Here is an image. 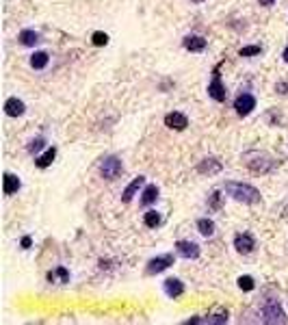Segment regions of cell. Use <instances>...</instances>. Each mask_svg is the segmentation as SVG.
Instances as JSON below:
<instances>
[{
  "mask_svg": "<svg viewBox=\"0 0 288 325\" xmlns=\"http://www.w3.org/2000/svg\"><path fill=\"white\" fill-rule=\"evenodd\" d=\"M159 199V187L156 184H148V187L143 189V193H141V206H152Z\"/></svg>",
  "mask_w": 288,
  "mask_h": 325,
  "instance_id": "19",
  "label": "cell"
},
{
  "mask_svg": "<svg viewBox=\"0 0 288 325\" xmlns=\"http://www.w3.org/2000/svg\"><path fill=\"white\" fill-rule=\"evenodd\" d=\"M221 65H224V63H217L215 65L213 80L208 83V96L213 98L215 102H225V98H227V91H225L224 83H221Z\"/></svg>",
  "mask_w": 288,
  "mask_h": 325,
  "instance_id": "4",
  "label": "cell"
},
{
  "mask_svg": "<svg viewBox=\"0 0 288 325\" xmlns=\"http://www.w3.org/2000/svg\"><path fill=\"white\" fill-rule=\"evenodd\" d=\"M143 184H145V176H137V178H134V180L130 182L126 189H124V193H122V202H124V204L132 202V197L137 195V191H139L141 187H143Z\"/></svg>",
  "mask_w": 288,
  "mask_h": 325,
  "instance_id": "15",
  "label": "cell"
},
{
  "mask_svg": "<svg viewBox=\"0 0 288 325\" xmlns=\"http://www.w3.org/2000/svg\"><path fill=\"white\" fill-rule=\"evenodd\" d=\"M54 159H57V148L52 145V148H46V152H43V154L37 156V159H35V165L39 167V169H48V167L52 165Z\"/></svg>",
  "mask_w": 288,
  "mask_h": 325,
  "instance_id": "18",
  "label": "cell"
},
{
  "mask_svg": "<svg viewBox=\"0 0 288 325\" xmlns=\"http://www.w3.org/2000/svg\"><path fill=\"white\" fill-rule=\"evenodd\" d=\"M262 321L264 323H286V312L278 299H267L262 303Z\"/></svg>",
  "mask_w": 288,
  "mask_h": 325,
  "instance_id": "3",
  "label": "cell"
},
{
  "mask_svg": "<svg viewBox=\"0 0 288 325\" xmlns=\"http://www.w3.org/2000/svg\"><path fill=\"white\" fill-rule=\"evenodd\" d=\"M91 43L97 46V48L106 46V43H108V35H106V32H102V31H96L94 35H91Z\"/></svg>",
  "mask_w": 288,
  "mask_h": 325,
  "instance_id": "26",
  "label": "cell"
},
{
  "mask_svg": "<svg viewBox=\"0 0 288 325\" xmlns=\"http://www.w3.org/2000/svg\"><path fill=\"white\" fill-rule=\"evenodd\" d=\"M282 59H284V63H288V46L284 48V52H282Z\"/></svg>",
  "mask_w": 288,
  "mask_h": 325,
  "instance_id": "32",
  "label": "cell"
},
{
  "mask_svg": "<svg viewBox=\"0 0 288 325\" xmlns=\"http://www.w3.org/2000/svg\"><path fill=\"white\" fill-rule=\"evenodd\" d=\"M238 289L245 291V292H252L256 289V282H254L252 275H241V278H238Z\"/></svg>",
  "mask_w": 288,
  "mask_h": 325,
  "instance_id": "24",
  "label": "cell"
},
{
  "mask_svg": "<svg viewBox=\"0 0 288 325\" xmlns=\"http://www.w3.org/2000/svg\"><path fill=\"white\" fill-rule=\"evenodd\" d=\"M165 126L171 128V130H178V132H182V130H187V126H189V117L184 115V113H178V111L167 113V115H165Z\"/></svg>",
  "mask_w": 288,
  "mask_h": 325,
  "instance_id": "11",
  "label": "cell"
},
{
  "mask_svg": "<svg viewBox=\"0 0 288 325\" xmlns=\"http://www.w3.org/2000/svg\"><path fill=\"white\" fill-rule=\"evenodd\" d=\"M191 2H193V4H202L204 0H191Z\"/></svg>",
  "mask_w": 288,
  "mask_h": 325,
  "instance_id": "33",
  "label": "cell"
},
{
  "mask_svg": "<svg viewBox=\"0 0 288 325\" xmlns=\"http://www.w3.org/2000/svg\"><path fill=\"white\" fill-rule=\"evenodd\" d=\"M20 187H22V182H20V178L15 176V173H9V171L4 173V178H2V191H4V195L18 193Z\"/></svg>",
  "mask_w": 288,
  "mask_h": 325,
  "instance_id": "16",
  "label": "cell"
},
{
  "mask_svg": "<svg viewBox=\"0 0 288 325\" xmlns=\"http://www.w3.org/2000/svg\"><path fill=\"white\" fill-rule=\"evenodd\" d=\"M143 224L148 228H152V230H156V228L162 224V217H160V213H156V210H148L143 217Z\"/></svg>",
  "mask_w": 288,
  "mask_h": 325,
  "instance_id": "23",
  "label": "cell"
},
{
  "mask_svg": "<svg viewBox=\"0 0 288 325\" xmlns=\"http://www.w3.org/2000/svg\"><path fill=\"white\" fill-rule=\"evenodd\" d=\"M18 41L22 43V46H26V48H32V46H37V43L41 41V37H39V32H37V31L24 29V31H20Z\"/></svg>",
  "mask_w": 288,
  "mask_h": 325,
  "instance_id": "17",
  "label": "cell"
},
{
  "mask_svg": "<svg viewBox=\"0 0 288 325\" xmlns=\"http://www.w3.org/2000/svg\"><path fill=\"white\" fill-rule=\"evenodd\" d=\"M260 4H262V7H271V4H275L278 2V0H258Z\"/></svg>",
  "mask_w": 288,
  "mask_h": 325,
  "instance_id": "31",
  "label": "cell"
},
{
  "mask_svg": "<svg viewBox=\"0 0 288 325\" xmlns=\"http://www.w3.org/2000/svg\"><path fill=\"white\" fill-rule=\"evenodd\" d=\"M20 245H22V249H29V247L32 245V238H31V236H22Z\"/></svg>",
  "mask_w": 288,
  "mask_h": 325,
  "instance_id": "30",
  "label": "cell"
},
{
  "mask_svg": "<svg viewBox=\"0 0 288 325\" xmlns=\"http://www.w3.org/2000/svg\"><path fill=\"white\" fill-rule=\"evenodd\" d=\"M4 113L9 117H22L26 113V104L20 100V98H7L4 100Z\"/></svg>",
  "mask_w": 288,
  "mask_h": 325,
  "instance_id": "14",
  "label": "cell"
},
{
  "mask_svg": "<svg viewBox=\"0 0 288 325\" xmlns=\"http://www.w3.org/2000/svg\"><path fill=\"white\" fill-rule=\"evenodd\" d=\"M43 148H46V139H43V137H37V139H32L31 143H29V152H31V154H37V152H41Z\"/></svg>",
  "mask_w": 288,
  "mask_h": 325,
  "instance_id": "28",
  "label": "cell"
},
{
  "mask_svg": "<svg viewBox=\"0 0 288 325\" xmlns=\"http://www.w3.org/2000/svg\"><path fill=\"white\" fill-rule=\"evenodd\" d=\"M258 54H262V48H260V46H245V48H241V50H238V57H245V59L258 57Z\"/></svg>",
  "mask_w": 288,
  "mask_h": 325,
  "instance_id": "25",
  "label": "cell"
},
{
  "mask_svg": "<svg viewBox=\"0 0 288 325\" xmlns=\"http://www.w3.org/2000/svg\"><path fill=\"white\" fill-rule=\"evenodd\" d=\"M221 197H224V195H221L219 191H213L208 195V208L210 210H219L221 208Z\"/></svg>",
  "mask_w": 288,
  "mask_h": 325,
  "instance_id": "27",
  "label": "cell"
},
{
  "mask_svg": "<svg viewBox=\"0 0 288 325\" xmlns=\"http://www.w3.org/2000/svg\"><path fill=\"white\" fill-rule=\"evenodd\" d=\"M275 91L282 94V96H286L288 94V83H278V85H275Z\"/></svg>",
  "mask_w": 288,
  "mask_h": 325,
  "instance_id": "29",
  "label": "cell"
},
{
  "mask_svg": "<svg viewBox=\"0 0 288 325\" xmlns=\"http://www.w3.org/2000/svg\"><path fill=\"white\" fill-rule=\"evenodd\" d=\"M225 193L241 204H258L262 199L258 189L252 187V184H245V182H232V180L225 182Z\"/></svg>",
  "mask_w": 288,
  "mask_h": 325,
  "instance_id": "1",
  "label": "cell"
},
{
  "mask_svg": "<svg viewBox=\"0 0 288 325\" xmlns=\"http://www.w3.org/2000/svg\"><path fill=\"white\" fill-rule=\"evenodd\" d=\"M176 254L178 256H182V258H187V260H195V258H199V245L197 243H193V241H176Z\"/></svg>",
  "mask_w": 288,
  "mask_h": 325,
  "instance_id": "7",
  "label": "cell"
},
{
  "mask_svg": "<svg viewBox=\"0 0 288 325\" xmlns=\"http://www.w3.org/2000/svg\"><path fill=\"white\" fill-rule=\"evenodd\" d=\"M124 171V165L122 161L117 159V156H106V159H102L100 162V173L104 180H115V178L122 176Z\"/></svg>",
  "mask_w": 288,
  "mask_h": 325,
  "instance_id": "5",
  "label": "cell"
},
{
  "mask_svg": "<svg viewBox=\"0 0 288 325\" xmlns=\"http://www.w3.org/2000/svg\"><path fill=\"white\" fill-rule=\"evenodd\" d=\"M48 63H50V54L43 52V50H37L31 57V67L32 69H43V67H48Z\"/></svg>",
  "mask_w": 288,
  "mask_h": 325,
  "instance_id": "21",
  "label": "cell"
},
{
  "mask_svg": "<svg viewBox=\"0 0 288 325\" xmlns=\"http://www.w3.org/2000/svg\"><path fill=\"white\" fill-rule=\"evenodd\" d=\"M234 108H236V113H238L241 117H247L249 113L256 108V98H254L252 94H241V96H236Z\"/></svg>",
  "mask_w": 288,
  "mask_h": 325,
  "instance_id": "8",
  "label": "cell"
},
{
  "mask_svg": "<svg viewBox=\"0 0 288 325\" xmlns=\"http://www.w3.org/2000/svg\"><path fill=\"white\" fill-rule=\"evenodd\" d=\"M182 46H184V50H189V52H204L206 46H208V41H206V37H202V35H187L182 39Z\"/></svg>",
  "mask_w": 288,
  "mask_h": 325,
  "instance_id": "13",
  "label": "cell"
},
{
  "mask_svg": "<svg viewBox=\"0 0 288 325\" xmlns=\"http://www.w3.org/2000/svg\"><path fill=\"white\" fill-rule=\"evenodd\" d=\"M195 228H197V232L202 236H213L215 234V230H217V226H215V221L213 219H208V217H202V219H197V224H195Z\"/></svg>",
  "mask_w": 288,
  "mask_h": 325,
  "instance_id": "20",
  "label": "cell"
},
{
  "mask_svg": "<svg viewBox=\"0 0 288 325\" xmlns=\"http://www.w3.org/2000/svg\"><path fill=\"white\" fill-rule=\"evenodd\" d=\"M234 247H236L238 254L247 256V254H252L254 247H256V238L249 234V232H241V234L234 236Z\"/></svg>",
  "mask_w": 288,
  "mask_h": 325,
  "instance_id": "9",
  "label": "cell"
},
{
  "mask_svg": "<svg viewBox=\"0 0 288 325\" xmlns=\"http://www.w3.org/2000/svg\"><path fill=\"white\" fill-rule=\"evenodd\" d=\"M162 291H165L167 297H171V299H178V297L184 292V282L180 278H167L162 282Z\"/></svg>",
  "mask_w": 288,
  "mask_h": 325,
  "instance_id": "12",
  "label": "cell"
},
{
  "mask_svg": "<svg viewBox=\"0 0 288 325\" xmlns=\"http://www.w3.org/2000/svg\"><path fill=\"white\" fill-rule=\"evenodd\" d=\"M243 162H245V167L252 169L254 173H271L280 165V162L271 154H267V152H247V154L243 156Z\"/></svg>",
  "mask_w": 288,
  "mask_h": 325,
  "instance_id": "2",
  "label": "cell"
},
{
  "mask_svg": "<svg viewBox=\"0 0 288 325\" xmlns=\"http://www.w3.org/2000/svg\"><path fill=\"white\" fill-rule=\"evenodd\" d=\"M61 282V284H65V282H69V271L65 267H57L54 271H48V282Z\"/></svg>",
  "mask_w": 288,
  "mask_h": 325,
  "instance_id": "22",
  "label": "cell"
},
{
  "mask_svg": "<svg viewBox=\"0 0 288 325\" xmlns=\"http://www.w3.org/2000/svg\"><path fill=\"white\" fill-rule=\"evenodd\" d=\"M221 169H224V165H221V161L215 159V156H206V159H202L197 165V173H202V176H215V173H219Z\"/></svg>",
  "mask_w": 288,
  "mask_h": 325,
  "instance_id": "10",
  "label": "cell"
},
{
  "mask_svg": "<svg viewBox=\"0 0 288 325\" xmlns=\"http://www.w3.org/2000/svg\"><path fill=\"white\" fill-rule=\"evenodd\" d=\"M173 262H176L173 254H160V256L152 258L150 262L145 264V273H148V275H159V273H162V271L169 269Z\"/></svg>",
  "mask_w": 288,
  "mask_h": 325,
  "instance_id": "6",
  "label": "cell"
}]
</instances>
